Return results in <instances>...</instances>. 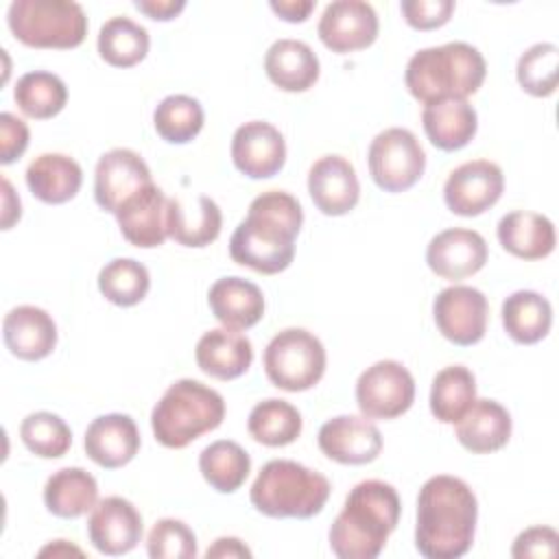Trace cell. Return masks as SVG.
Instances as JSON below:
<instances>
[{
    "mask_svg": "<svg viewBox=\"0 0 559 559\" xmlns=\"http://www.w3.org/2000/svg\"><path fill=\"white\" fill-rule=\"evenodd\" d=\"M20 439L39 459H59L72 445L70 426L50 411H35L20 424Z\"/></svg>",
    "mask_w": 559,
    "mask_h": 559,
    "instance_id": "cell-41",
    "label": "cell"
},
{
    "mask_svg": "<svg viewBox=\"0 0 559 559\" xmlns=\"http://www.w3.org/2000/svg\"><path fill=\"white\" fill-rule=\"evenodd\" d=\"M194 358L205 376L227 382L247 373L253 362V345L238 330L214 328L197 341Z\"/></svg>",
    "mask_w": 559,
    "mask_h": 559,
    "instance_id": "cell-23",
    "label": "cell"
},
{
    "mask_svg": "<svg viewBox=\"0 0 559 559\" xmlns=\"http://www.w3.org/2000/svg\"><path fill=\"white\" fill-rule=\"evenodd\" d=\"M231 162L249 179L275 177L286 164V142L266 120H249L234 131Z\"/></svg>",
    "mask_w": 559,
    "mask_h": 559,
    "instance_id": "cell-15",
    "label": "cell"
},
{
    "mask_svg": "<svg viewBox=\"0 0 559 559\" xmlns=\"http://www.w3.org/2000/svg\"><path fill=\"white\" fill-rule=\"evenodd\" d=\"M489 258L485 238L465 227H450L430 238L426 247L428 269L450 282L476 275Z\"/></svg>",
    "mask_w": 559,
    "mask_h": 559,
    "instance_id": "cell-18",
    "label": "cell"
},
{
    "mask_svg": "<svg viewBox=\"0 0 559 559\" xmlns=\"http://www.w3.org/2000/svg\"><path fill=\"white\" fill-rule=\"evenodd\" d=\"M199 472L218 493H234L245 485L251 472V456L240 443L218 439L201 450Z\"/></svg>",
    "mask_w": 559,
    "mask_h": 559,
    "instance_id": "cell-33",
    "label": "cell"
},
{
    "mask_svg": "<svg viewBox=\"0 0 559 559\" xmlns=\"http://www.w3.org/2000/svg\"><path fill=\"white\" fill-rule=\"evenodd\" d=\"M456 4L454 0H402L400 11L411 28L435 31L450 22Z\"/></svg>",
    "mask_w": 559,
    "mask_h": 559,
    "instance_id": "cell-43",
    "label": "cell"
},
{
    "mask_svg": "<svg viewBox=\"0 0 559 559\" xmlns=\"http://www.w3.org/2000/svg\"><path fill=\"white\" fill-rule=\"evenodd\" d=\"M153 183L151 168L140 153L131 148H111L103 153L94 168V199L100 210H116L138 190Z\"/></svg>",
    "mask_w": 559,
    "mask_h": 559,
    "instance_id": "cell-16",
    "label": "cell"
},
{
    "mask_svg": "<svg viewBox=\"0 0 559 559\" xmlns=\"http://www.w3.org/2000/svg\"><path fill=\"white\" fill-rule=\"evenodd\" d=\"M371 179L384 192H404L413 188L426 170V153L413 131L391 127L380 131L367 153Z\"/></svg>",
    "mask_w": 559,
    "mask_h": 559,
    "instance_id": "cell-9",
    "label": "cell"
},
{
    "mask_svg": "<svg viewBox=\"0 0 559 559\" xmlns=\"http://www.w3.org/2000/svg\"><path fill=\"white\" fill-rule=\"evenodd\" d=\"M319 450L341 465H365L380 456L382 435L365 415H336L317 435Z\"/></svg>",
    "mask_w": 559,
    "mask_h": 559,
    "instance_id": "cell-17",
    "label": "cell"
},
{
    "mask_svg": "<svg viewBox=\"0 0 559 559\" xmlns=\"http://www.w3.org/2000/svg\"><path fill=\"white\" fill-rule=\"evenodd\" d=\"M504 192V175L496 162L472 159L456 166L443 186V201L456 216H480Z\"/></svg>",
    "mask_w": 559,
    "mask_h": 559,
    "instance_id": "cell-12",
    "label": "cell"
},
{
    "mask_svg": "<svg viewBox=\"0 0 559 559\" xmlns=\"http://www.w3.org/2000/svg\"><path fill=\"white\" fill-rule=\"evenodd\" d=\"M146 552L151 559H194L197 535L183 520L162 518L146 537Z\"/></svg>",
    "mask_w": 559,
    "mask_h": 559,
    "instance_id": "cell-42",
    "label": "cell"
},
{
    "mask_svg": "<svg viewBox=\"0 0 559 559\" xmlns=\"http://www.w3.org/2000/svg\"><path fill=\"white\" fill-rule=\"evenodd\" d=\"M142 515L135 504L122 496L98 500L87 520V537L92 546L109 557L131 552L142 539Z\"/></svg>",
    "mask_w": 559,
    "mask_h": 559,
    "instance_id": "cell-14",
    "label": "cell"
},
{
    "mask_svg": "<svg viewBox=\"0 0 559 559\" xmlns=\"http://www.w3.org/2000/svg\"><path fill=\"white\" fill-rule=\"evenodd\" d=\"M148 269L133 258H114L98 273L100 295L120 308L140 304L148 295Z\"/></svg>",
    "mask_w": 559,
    "mask_h": 559,
    "instance_id": "cell-39",
    "label": "cell"
},
{
    "mask_svg": "<svg viewBox=\"0 0 559 559\" xmlns=\"http://www.w3.org/2000/svg\"><path fill=\"white\" fill-rule=\"evenodd\" d=\"M378 13L362 0H334L319 17V39L336 55L369 48L378 37Z\"/></svg>",
    "mask_w": 559,
    "mask_h": 559,
    "instance_id": "cell-13",
    "label": "cell"
},
{
    "mask_svg": "<svg viewBox=\"0 0 559 559\" xmlns=\"http://www.w3.org/2000/svg\"><path fill=\"white\" fill-rule=\"evenodd\" d=\"M308 192L321 214L345 216L360 199L356 168L341 155H323L308 170Z\"/></svg>",
    "mask_w": 559,
    "mask_h": 559,
    "instance_id": "cell-19",
    "label": "cell"
},
{
    "mask_svg": "<svg viewBox=\"0 0 559 559\" xmlns=\"http://www.w3.org/2000/svg\"><path fill=\"white\" fill-rule=\"evenodd\" d=\"M135 9L155 22H170L186 9V0H135Z\"/></svg>",
    "mask_w": 559,
    "mask_h": 559,
    "instance_id": "cell-46",
    "label": "cell"
},
{
    "mask_svg": "<svg viewBox=\"0 0 559 559\" xmlns=\"http://www.w3.org/2000/svg\"><path fill=\"white\" fill-rule=\"evenodd\" d=\"M478 500L472 487L450 474L428 478L417 496L415 548L426 559H459L472 544Z\"/></svg>",
    "mask_w": 559,
    "mask_h": 559,
    "instance_id": "cell-2",
    "label": "cell"
},
{
    "mask_svg": "<svg viewBox=\"0 0 559 559\" xmlns=\"http://www.w3.org/2000/svg\"><path fill=\"white\" fill-rule=\"evenodd\" d=\"M271 11L284 22H306L314 11V0H271Z\"/></svg>",
    "mask_w": 559,
    "mask_h": 559,
    "instance_id": "cell-47",
    "label": "cell"
},
{
    "mask_svg": "<svg viewBox=\"0 0 559 559\" xmlns=\"http://www.w3.org/2000/svg\"><path fill=\"white\" fill-rule=\"evenodd\" d=\"M207 559L214 557H251V550L247 548V544L238 537H218L207 550H205Z\"/></svg>",
    "mask_w": 559,
    "mask_h": 559,
    "instance_id": "cell-49",
    "label": "cell"
},
{
    "mask_svg": "<svg viewBox=\"0 0 559 559\" xmlns=\"http://www.w3.org/2000/svg\"><path fill=\"white\" fill-rule=\"evenodd\" d=\"M225 419V400L212 386L183 378L173 382L151 411V428L157 443L170 450L190 445Z\"/></svg>",
    "mask_w": 559,
    "mask_h": 559,
    "instance_id": "cell-5",
    "label": "cell"
},
{
    "mask_svg": "<svg viewBox=\"0 0 559 559\" xmlns=\"http://www.w3.org/2000/svg\"><path fill=\"white\" fill-rule=\"evenodd\" d=\"M319 57L299 39H277L264 55L269 81L284 92H306L319 79Z\"/></svg>",
    "mask_w": 559,
    "mask_h": 559,
    "instance_id": "cell-29",
    "label": "cell"
},
{
    "mask_svg": "<svg viewBox=\"0 0 559 559\" xmlns=\"http://www.w3.org/2000/svg\"><path fill=\"white\" fill-rule=\"evenodd\" d=\"M13 100L24 116L48 120L63 111L68 103V87L61 76L48 70H33L17 79Z\"/></svg>",
    "mask_w": 559,
    "mask_h": 559,
    "instance_id": "cell-37",
    "label": "cell"
},
{
    "mask_svg": "<svg viewBox=\"0 0 559 559\" xmlns=\"http://www.w3.org/2000/svg\"><path fill=\"white\" fill-rule=\"evenodd\" d=\"M424 133L439 151H459L467 146L478 131V114L463 98H445L424 107Z\"/></svg>",
    "mask_w": 559,
    "mask_h": 559,
    "instance_id": "cell-28",
    "label": "cell"
},
{
    "mask_svg": "<svg viewBox=\"0 0 559 559\" xmlns=\"http://www.w3.org/2000/svg\"><path fill=\"white\" fill-rule=\"evenodd\" d=\"M456 441L472 454H491L502 450L511 439L509 411L489 397H476L472 408L454 424Z\"/></svg>",
    "mask_w": 559,
    "mask_h": 559,
    "instance_id": "cell-25",
    "label": "cell"
},
{
    "mask_svg": "<svg viewBox=\"0 0 559 559\" xmlns=\"http://www.w3.org/2000/svg\"><path fill=\"white\" fill-rule=\"evenodd\" d=\"M28 127L11 111L0 114V164L9 166L20 159L28 148Z\"/></svg>",
    "mask_w": 559,
    "mask_h": 559,
    "instance_id": "cell-45",
    "label": "cell"
},
{
    "mask_svg": "<svg viewBox=\"0 0 559 559\" xmlns=\"http://www.w3.org/2000/svg\"><path fill=\"white\" fill-rule=\"evenodd\" d=\"M7 24L20 44L44 50L76 48L87 35V15L72 0H15Z\"/></svg>",
    "mask_w": 559,
    "mask_h": 559,
    "instance_id": "cell-7",
    "label": "cell"
},
{
    "mask_svg": "<svg viewBox=\"0 0 559 559\" xmlns=\"http://www.w3.org/2000/svg\"><path fill=\"white\" fill-rule=\"evenodd\" d=\"M415 402L413 373L397 360H378L356 382V404L367 419H395Z\"/></svg>",
    "mask_w": 559,
    "mask_h": 559,
    "instance_id": "cell-10",
    "label": "cell"
},
{
    "mask_svg": "<svg viewBox=\"0 0 559 559\" xmlns=\"http://www.w3.org/2000/svg\"><path fill=\"white\" fill-rule=\"evenodd\" d=\"M98 55L114 68H131L140 63L151 48L148 31L127 15L109 17L98 31Z\"/></svg>",
    "mask_w": 559,
    "mask_h": 559,
    "instance_id": "cell-35",
    "label": "cell"
},
{
    "mask_svg": "<svg viewBox=\"0 0 559 559\" xmlns=\"http://www.w3.org/2000/svg\"><path fill=\"white\" fill-rule=\"evenodd\" d=\"M223 227V214L214 199L199 194L194 201L168 199L166 207V231L181 247H207L212 245Z\"/></svg>",
    "mask_w": 559,
    "mask_h": 559,
    "instance_id": "cell-24",
    "label": "cell"
},
{
    "mask_svg": "<svg viewBox=\"0 0 559 559\" xmlns=\"http://www.w3.org/2000/svg\"><path fill=\"white\" fill-rule=\"evenodd\" d=\"M22 216V203L17 192L13 190L11 181L2 177V229H11Z\"/></svg>",
    "mask_w": 559,
    "mask_h": 559,
    "instance_id": "cell-48",
    "label": "cell"
},
{
    "mask_svg": "<svg viewBox=\"0 0 559 559\" xmlns=\"http://www.w3.org/2000/svg\"><path fill=\"white\" fill-rule=\"evenodd\" d=\"M85 454L103 469L131 463L140 450V430L131 415L107 413L92 419L83 439Z\"/></svg>",
    "mask_w": 559,
    "mask_h": 559,
    "instance_id": "cell-21",
    "label": "cell"
},
{
    "mask_svg": "<svg viewBox=\"0 0 559 559\" xmlns=\"http://www.w3.org/2000/svg\"><path fill=\"white\" fill-rule=\"evenodd\" d=\"M502 249L520 260H542L555 251L557 234L548 216L526 210L504 214L496 227Z\"/></svg>",
    "mask_w": 559,
    "mask_h": 559,
    "instance_id": "cell-27",
    "label": "cell"
},
{
    "mask_svg": "<svg viewBox=\"0 0 559 559\" xmlns=\"http://www.w3.org/2000/svg\"><path fill=\"white\" fill-rule=\"evenodd\" d=\"M559 555V535L552 526H531L524 528L513 546H511V557L524 559V557H557Z\"/></svg>",
    "mask_w": 559,
    "mask_h": 559,
    "instance_id": "cell-44",
    "label": "cell"
},
{
    "mask_svg": "<svg viewBox=\"0 0 559 559\" xmlns=\"http://www.w3.org/2000/svg\"><path fill=\"white\" fill-rule=\"evenodd\" d=\"M207 304L223 328L238 332L253 328L264 317L262 290L238 275L216 280L207 290Z\"/></svg>",
    "mask_w": 559,
    "mask_h": 559,
    "instance_id": "cell-26",
    "label": "cell"
},
{
    "mask_svg": "<svg viewBox=\"0 0 559 559\" xmlns=\"http://www.w3.org/2000/svg\"><path fill=\"white\" fill-rule=\"evenodd\" d=\"M2 338L15 358L35 362L57 347V323L44 308L15 306L2 319Z\"/></svg>",
    "mask_w": 559,
    "mask_h": 559,
    "instance_id": "cell-22",
    "label": "cell"
},
{
    "mask_svg": "<svg viewBox=\"0 0 559 559\" xmlns=\"http://www.w3.org/2000/svg\"><path fill=\"white\" fill-rule=\"evenodd\" d=\"M520 87L535 96H552L559 83V48L550 41H539L526 48L515 66Z\"/></svg>",
    "mask_w": 559,
    "mask_h": 559,
    "instance_id": "cell-40",
    "label": "cell"
},
{
    "mask_svg": "<svg viewBox=\"0 0 559 559\" xmlns=\"http://www.w3.org/2000/svg\"><path fill=\"white\" fill-rule=\"evenodd\" d=\"M304 225L299 201L284 190H266L249 203L247 216L229 238V255L236 264L262 275H275L290 266L295 238Z\"/></svg>",
    "mask_w": 559,
    "mask_h": 559,
    "instance_id": "cell-1",
    "label": "cell"
},
{
    "mask_svg": "<svg viewBox=\"0 0 559 559\" xmlns=\"http://www.w3.org/2000/svg\"><path fill=\"white\" fill-rule=\"evenodd\" d=\"M432 317L443 338L459 347H469L480 343L487 332L489 304L478 288L454 284L435 297Z\"/></svg>",
    "mask_w": 559,
    "mask_h": 559,
    "instance_id": "cell-11",
    "label": "cell"
},
{
    "mask_svg": "<svg viewBox=\"0 0 559 559\" xmlns=\"http://www.w3.org/2000/svg\"><path fill=\"white\" fill-rule=\"evenodd\" d=\"M203 107L188 94H170L153 111V127L168 144H188L203 129Z\"/></svg>",
    "mask_w": 559,
    "mask_h": 559,
    "instance_id": "cell-38",
    "label": "cell"
},
{
    "mask_svg": "<svg viewBox=\"0 0 559 559\" xmlns=\"http://www.w3.org/2000/svg\"><path fill=\"white\" fill-rule=\"evenodd\" d=\"M487 63L478 48L465 41H448L417 50L404 72L413 98L424 105L476 94L485 81Z\"/></svg>",
    "mask_w": 559,
    "mask_h": 559,
    "instance_id": "cell-4",
    "label": "cell"
},
{
    "mask_svg": "<svg viewBox=\"0 0 559 559\" xmlns=\"http://www.w3.org/2000/svg\"><path fill=\"white\" fill-rule=\"evenodd\" d=\"M70 552H76V555H83V550L81 548H76V546H68V542L66 539H55V544H48L46 548H41L39 550V557H46V555H52V557H57V555H70Z\"/></svg>",
    "mask_w": 559,
    "mask_h": 559,
    "instance_id": "cell-50",
    "label": "cell"
},
{
    "mask_svg": "<svg viewBox=\"0 0 559 559\" xmlns=\"http://www.w3.org/2000/svg\"><path fill=\"white\" fill-rule=\"evenodd\" d=\"M83 183L79 162L63 153H41L26 168V186L35 199L61 205L76 197Z\"/></svg>",
    "mask_w": 559,
    "mask_h": 559,
    "instance_id": "cell-30",
    "label": "cell"
},
{
    "mask_svg": "<svg viewBox=\"0 0 559 559\" xmlns=\"http://www.w3.org/2000/svg\"><path fill=\"white\" fill-rule=\"evenodd\" d=\"M166 207L168 197L155 183H148L131 194L114 214L122 238L140 249L164 245L168 238Z\"/></svg>",
    "mask_w": 559,
    "mask_h": 559,
    "instance_id": "cell-20",
    "label": "cell"
},
{
    "mask_svg": "<svg viewBox=\"0 0 559 559\" xmlns=\"http://www.w3.org/2000/svg\"><path fill=\"white\" fill-rule=\"evenodd\" d=\"M402 502L393 485L362 480L345 498L343 511L330 526V548L338 559H376L395 531Z\"/></svg>",
    "mask_w": 559,
    "mask_h": 559,
    "instance_id": "cell-3",
    "label": "cell"
},
{
    "mask_svg": "<svg viewBox=\"0 0 559 559\" xmlns=\"http://www.w3.org/2000/svg\"><path fill=\"white\" fill-rule=\"evenodd\" d=\"M330 491L321 472L290 459H273L258 472L249 500L262 515L308 520L323 511Z\"/></svg>",
    "mask_w": 559,
    "mask_h": 559,
    "instance_id": "cell-6",
    "label": "cell"
},
{
    "mask_svg": "<svg viewBox=\"0 0 559 559\" xmlns=\"http://www.w3.org/2000/svg\"><path fill=\"white\" fill-rule=\"evenodd\" d=\"M98 502V483L83 467H61L44 485L46 509L63 520L85 515Z\"/></svg>",
    "mask_w": 559,
    "mask_h": 559,
    "instance_id": "cell-31",
    "label": "cell"
},
{
    "mask_svg": "<svg viewBox=\"0 0 559 559\" xmlns=\"http://www.w3.org/2000/svg\"><path fill=\"white\" fill-rule=\"evenodd\" d=\"M504 332L520 345L539 343L552 325L550 301L535 290H515L502 301Z\"/></svg>",
    "mask_w": 559,
    "mask_h": 559,
    "instance_id": "cell-32",
    "label": "cell"
},
{
    "mask_svg": "<svg viewBox=\"0 0 559 559\" xmlns=\"http://www.w3.org/2000/svg\"><path fill=\"white\" fill-rule=\"evenodd\" d=\"M476 402V378L463 365L437 371L430 386V413L441 424H456Z\"/></svg>",
    "mask_w": 559,
    "mask_h": 559,
    "instance_id": "cell-34",
    "label": "cell"
},
{
    "mask_svg": "<svg viewBox=\"0 0 559 559\" xmlns=\"http://www.w3.org/2000/svg\"><path fill=\"white\" fill-rule=\"evenodd\" d=\"M301 413L286 400L269 397L258 402L247 419L249 435L266 448H284L301 435Z\"/></svg>",
    "mask_w": 559,
    "mask_h": 559,
    "instance_id": "cell-36",
    "label": "cell"
},
{
    "mask_svg": "<svg viewBox=\"0 0 559 559\" xmlns=\"http://www.w3.org/2000/svg\"><path fill=\"white\" fill-rule=\"evenodd\" d=\"M325 347L304 328H286L277 332L264 349V371L273 386L299 393L308 391L325 373Z\"/></svg>",
    "mask_w": 559,
    "mask_h": 559,
    "instance_id": "cell-8",
    "label": "cell"
}]
</instances>
